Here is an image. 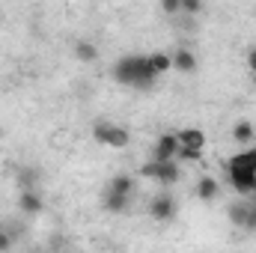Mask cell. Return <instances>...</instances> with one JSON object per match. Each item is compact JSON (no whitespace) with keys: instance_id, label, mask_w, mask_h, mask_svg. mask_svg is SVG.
Here are the masks:
<instances>
[{"instance_id":"5bb4252c","label":"cell","mask_w":256,"mask_h":253,"mask_svg":"<svg viewBox=\"0 0 256 253\" xmlns=\"http://www.w3.org/2000/svg\"><path fill=\"white\" fill-rule=\"evenodd\" d=\"M146 60L155 74H167L173 68V54H167V51H152V54H146Z\"/></svg>"},{"instance_id":"30bf717a","label":"cell","mask_w":256,"mask_h":253,"mask_svg":"<svg viewBox=\"0 0 256 253\" xmlns=\"http://www.w3.org/2000/svg\"><path fill=\"white\" fill-rule=\"evenodd\" d=\"M102 206H104V212H110V214H122L128 206H131V194H120V190H104L102 194Z\"/></svg>"},{"instance_id":"6da1fadb","label":"cell","mask_w":256,"mask_h":253,"mask_svg":"<svg viewBox=\"0 0 256 253\" xmlns=\"http://www.w3.org/2000/svg\"><path fill=\"white\" fill-rule=\"evenodd\" d=\"M226 179L236 194L250 196L256 194V146H242L230 161H226Z\"/></svg>"},{"instance_id":"8fae6325","label":"cell","mask_w":256,"mask_h":253,"mask_svg":"<svg viewBox=\"0 0 256 253\" xmlns=\"http://www.w3.org/2000/svg\"><path fill=\"white\" fill-rule=\"evenodd\" d=\"M232 140H236L238 146H250L256 140V126L250 120H238V122L232 126Z\"/></svg>"},{"instance_id":"44dd1931","label":"cell","mask_w":256,"mask_h":253,"mask_svg":"<svg viewBox=\"0 0 256 253\" xmlns=\"http://www.w3.org/2000/svg\"><path fill=\"white\" fill-rule=\"evenodd\" d=\"M202 12V0H182V15H200Z\"/></svg>"},{"instance_id":"5b68a950","label":"cell","mask_w":256,"mask_h":253,"mask_svg":"<svg viewBox=\"0 0 256 253\" xmlns=\"http://www.w3.org/2000/svg\"><path fill=\"white\" fill-rule=\"evenodd\" d=\"M226 214H230V220L238 230H256V202L254 200H236L226 208Z\"/></svg>"},{"instance_id":"7c38bea8","label":"cell","mask_w":256,"mask_h":253,"mask_svg":"<svg viewBox=\"0 0 256 253\" xmlns=\"http://www.w3.org/2000/svg\"><path fill=\"white\" fill-rule=\"evenodd\" d=\"M218 194H220V182H218L214 176H200V182H196V196H200L202 202L218 200Z\"/></svg>"},{"instance_id":"e0dca14e","label":"cell","mask_w":256,"mask_h":253,"mask_svg":"<svg viewBox=\"0 0 256 253\" xmlns=\"http://www.w3.org/2000/svg\"><path fill=\"white\" fill-rule=\"evenodd\" d=\"M108 188H110V190H120V194H134V179H131L128 173H116V176L108 182Z\"/></svg>"},{"instance_id":"2e32d148","label":"cell","mask_w":256,"mask_h":253,"mask_svg":"<svg viewBox=\"0 0 256 253\" xmlns=\"http://www.w3.org/2000/svg\"><path fill=\"white\" fill-rule=\"evenodd\" d=\"M39 179H42V170L39 167H21V170H15V182L21 188H36Z\"/></svg>"},{"instance_id":"ffe728a7","label":"cell","mask_w":256,"mask_h":253,"mask_svg":"<svg viewBox=\"0 0 256 253\" xmlns=\"http://www.w3.org/2000/svg\"><path fill=\"white\" fill-rule=\"evenodd\" d=\"M161 12L170 15V18L182 15V0H161Z\"/></svg>"},{"instance_id":"ac0fdd59","label":"cell","mask_w":256,"mask_h":253,"mask_svg":"<svg viewBox=\"0 0 256 253\" xmlns=\"http://www.w3.org/2000/svg\"><path fill=\"white\" fill-rule=\"evenodd\" d=\"M200 158H202V149H194V146H179V152H176V161L194 164V161H200Z\"/></svg>"},{"instance_id":"4fadbf2b","label":"cell","mask_w":256,"mask_h":253,"mask_svg":"<svg viewBox=\"0 0 256 253\" xmlns=\"http://www.w3.org/2000/svg\"><path fill=\"white\" fill-rule=\"evenodd\" d=\"M179 146H194V149H206V131L202 128H182L176 131Z\"/></svg>"},{"instance_id":"7402d4cb","label":"cell","mask_w":256,"mask_h":253,"mask_svg":"<svg viewBox=\"0 0 256 253\" xmlns=\"http://www.w3.org/2000/svg\"><path fill=\"white\" fill-rule=\"evenodd\" d=\"M248 72H250V74H256V45L248 51Z\"/></svg>"},{"instance_id":"9c48e42d","label":"cell","mask_w":256,"mask_h":253,"mask_svg":"<svg viewBox=\"0 0 256 253\" xmlns=\"http://www.w3.org/2000/svg\"><path fill=\"white\" fill-rule=\"evenodd\" d=\"M173 68L176 72H182V74H194L196 68H200V60H196V54H194L191 48H176L173 51Z\"/></svg>"},{"instance_id":"52a82bcc","label":"cell","mask_w":256,"mask_h":253,"mask_svg":"<svg viewBox=\"0 0 256 253\" xmlns=\"http://www.w3.org/2000/svg\"><path fill=\"white\" fill-rule=\"evenodd\" d=\"M176 196H170L167 190L164 194H158L152 202H149V218L152 220H158V224H167V220H173L176 218Z\"/></svg>"},{"instance_id":"8992f818","label":"cell","mask_w":256,"mask_h":253,"mask_svg":"<svg viewBox=\"0 0 256 253\" xmlns=\"http://www.w3.org/2000/svg\"><path fill=\"white\" fill-rule=\"evenodd\" d=\"M176 152H179V137H176V131H164V134H158V140L152 143L149 158H152V161H170V158H176Z\"/></svg>"},{"instance_id":"277c9868","label":"cell","mask_w":256,"mask_h":253,"mask_svg":"<svg viewBox=\"0 0 256 253\" xmlns=\"http://www.w3.org/2000/svg\"><path fill=\"white\" fill-rule=\"evenodd\" d=\"M92 140L102 143V146H110V149H126L131 143V134L126 126H116V122H108V120H98L92 126Z\"/></svg>"},{"instance_id":"9a60e30c","label":"cell","mask_w":256,"mask_h":253,"mask_svg":"<svg viewBox=\"0 0 256 253\" xmlns=\"http://www.w3.org/2000/svg\"><path fill=\"white\" fill-rule=\"evenodd\" d=\"M74 57H78L80 63H96V60H98V48H96L90 39H78V42H74Z\"/></svg>"},{"instance_id":"ba28073f","label":"cell","mask_w":256,"mask_h":253,"mask_svg":"<svg viewBox=\"0 0 256 253\" xmlns=\"http://www.w3.org/2000/svg\"><path fill=\"white\" fill-rule=\"evenodd\" d=\"M18 212L27 214V218L42 214V212H45V200H42V194H39L36 188H21V194H18Z\"/></svg>"},{"instance_id":"d6986e66","label":"cell","mask_w":256,"mask_h":253,"mask_svg":"<svg viewBox=\"0 0 256 253\" xmlns=\"http://www.w3.org/2000/svg\"><path fill=\"white\" fill-rule=\"evenodd\" d=\"M12 248H15V232L9 226H0V253L12 250Z\"/></svg>"},{"instance_id":"3957f363","label":"cell","mask_w":256,"mask_h":253,"mask_svg":"<svg viewBox=\"0 0 256 253\" xmlns=\"http://www.w3.org/2000/svg\"><path fill=\"white\" fill-rule=\"evenodd\" d=\"M140 176L143 179H152V182H158V185H164V188H170V185H176L179 179H182V167H179V161L176 158H170V161H146L143 167H140Z\"/></svg>"},{"instance_id":"7a4b0ae2","label":"cell","mask_w":256,"mask_h":253,"mask_svg":"<svg viewBox=\"0 0 256 253\" xmlns=\"http://www.w3.org/2000/svg\"><path fill=\"white\" fill-rule=\"evenodd\" d=\"M110 74H114V80L120 84V86H131V90H152L155 86V72H152V66L146 57H140V54H128V57H120L114 68H110Z\"/></svg>"}]
</instances>
